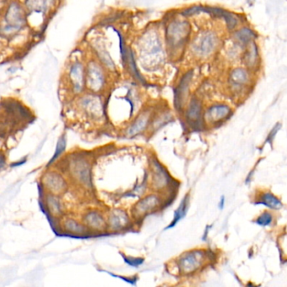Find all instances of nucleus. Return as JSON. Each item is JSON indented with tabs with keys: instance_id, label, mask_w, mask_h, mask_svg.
Returning <instances> with one entry per match:
<instances>
[{
	"instance_id": "nucleus-1",
	"label": "nucleus",
	"mask_w": 287,
	"mask_h": 287,
	"mask_svg": "<svg viewBox=\"0 0 287 287\" xmlns=\"http://www.w3.org/2000/svg\"><path fill=\"white\" fill-rule=\"evenodd\" d=\"M28 16L22 2L9 1L0 11V37L12 39L19 36L27 26Z\"/></svg>"
},
{
	"instance_id": "nucleus-2",
	"label": "nucleus",
	"mask_w": 287,
	"mask_h": 287,
	"mask_svg": "<svg viewBox=\"0 0 287 287\" xmlns=\"http://www.w3.org/2000/svg\"><path fill=\"white\" fill-rule=\"evenodd\" d=\"M140 60L144 69L154 71L159 68L164 61V52L159 34L150 30L143 35L139 43Z\"/></svg>"
},
{
	"instance_id": "nucleus-3",
	"label": "nucleus",
	"mask_w": 287,
	"mask_h": 287,
	"mask_svg": "<svg viewBox=\"0 0 287 287\" xmlns=\"http://www.w3.org/2000/svg\"><path fill=\"white\" fill-rule=\"evenodd\" d=\"M211 260L210 254L203 248L185 251L174 261L177 274L187 277L200 273Z\"/></svg>"
},
{
	"instance_id": "nucleus-4",
	"label": "nucleus",
	"mask_w": 287,
	"mask_h": 287,
	"mask_svg": "<svg viewBox=\"0 0 287 287\" xmlns=\"http://www.w3.org/2000/svg\"><path fill=\"white\" fill-rule=\"evenodd\" d=\"M191 24L185 21L175 20L169 24L165 31L168 49L177 54L187 43L191 34Z\"/></svg>"
},
{
	"instance_id": "nucleus-5",
	"label": "nucleus",
	"mask_w": 287,
	"mask_h": 287,
	"mask_svg": "<svg viewBox=\"0 0 287 287\" xmlns=\"http://www.w3.org/2000/svg\"><path fill=\"white\" fill-rule=\"evenodd\" d=\"M78 106L88 121L99 122L104 119V105L101 98L96 94L82 96L78 100Z\"/></svg>"
},
{
	"instance_id": "nucleus-6",
	"label": "nucleus",
	"mask_w": 287,
	"mask_h": 287,
	"mask_svg": "<svg viewBox=\"0 0 287 287\" xmlns=\"http://www.w3.org/2000/svg\"><path fill=\"white\" fill-rule=\"evenodd\" d=\"M219 37L215 32L206 30L197 36L191 43V52L198 58H207L219 47Z\"/></svg>"
},
{
	"instance_id": "nucleus-7",
	"label": "nucleus",
	"mask_w": 287,
	"mask_h": 287,
	"mask_svg": "<svg viewBox=\"0 0 287 287\" xmlns=\"http://www.w3.org/2000/svg\"><path fill=\"white\" fill-rule=\"evenodd\" d=\"M72 178L82 187L87 190L92 188V165L90 161L82 156L72 158L69 166Z\"/></svg>"
},
{
	"instance_id": "nucleus-8",
	"label": "nucleus",
	"mask_w": 287,
	"mask_h": 287,
	"mask_svg": "<svg viewBox=\"0 0 287 287\" xmlns=\"http://www.w3.org/2000/svg\"><path fill=\"white\" fill-rule=\"evenodd\" d=\"M162 199L159 194H148L135 203L131 209L132 218L141 220L157 211L162 206Z\"/></svg>"
},
{
	"instance_id": "nucleus-9",
	"label": "nucleus",
	"mask_w": 287,
	"mask_h": 287,
	"mask_svg": "<svg viewBox=\"0 0 287 287\" xmlns=\"http://www.w3.org/2000/svg\"><path fill=\"white\" fill-rule=\"evenodd\" d=\"M233 115V110L226 104L216 103L204 110V121L206 126L217 127L223 124Z\"/></svg>"
},
{
	"instance_id": "nucleus-10",
	"label": "nucleus",
	"mask_w": 287,
	"mask_h": 287,
	"mask_svg": "<svg viewBox=\"0 0 287 287\" xmlns=\"http://www.w3.org/2000/svg\"><path fill=\"white\" fill-rule=\"evenodd\" d=\"M171 184V176L162 163L154 159L150 163V185L159 194L167 190Z\"/></svg>"
},
{
	"instance_id": "nucleus-11",
	"label": "nucleus",
	"mask_w": 287,
	"mask_h": 287,
	"mask_svg": "<svg viewBox=\"0 0 287 287\" xmlns=\"http://www.w3.org/2000/svg\"><path fill=\"white\" fill-rule=\"evenodd\" d=\"M106 77L102 66L94 61L90 62L86 69V86L92 93H99L103 89Z\"/></svg>"
},
{
	"instance_id": "nucleus-12",
	"label": "nucleus",
	"mask_w": 287,
	"mask_h": 287,
	"mask_svg": "<svg viewBox=\"0 0 287 287\" xmlns=\"http://www.w3.org/2000/svg\"><path fill=\"white\" fill-rule=\"evenodd\" d=\"M106 218L108 231L111 233L123 232L131 225V217L124 209H113L107 214Z\"/></svg>"
},
{
	"instance_id": "nucleus-13",
	"label": "nucleus",
	"mask_w": 287,
	"mask_h": 287,
	"mask_svg": "<svg viewBox=\"0 0 287 287\" xmlns=\"http://www.w3.org/2000/svg\"><path fill=\"white\" fill-rule=\"evenodd\" d=\"M67 80L74 94H82L86 85V70L83 64L79 61H75L69 66Z\"/></svg>"
},
{
	"instance_id": "nucleus-14",
	"label": "nucleus",
	"mask_w": 287,
	"mask_h": 287,
	"mask_svg": "<svg viewBox=\"0 0 287 287\" xmlns=\"http://www.w3.org/2000/svg\"><path fill=\"white\" fill-rule=\"evenodd\" d=\"M153 119V112L151 110H144L127 126L124 130V136L128 138H133L141 135L149 130L150 123Z\"/></svg>"
},
{
	"instance_id": "nucleus-15",
	"label": "nucleus",
	"mask_w": 287,
	"mask_h": 287,
	"mask_svg": "<svg viewBox=\"0 0 287 287\" xmlns=\"http://www.w3.org/2000/svg\"><path fill=\"white\" fill-rule=\"evenodd\" d=\"M82 221L92 233H103L108 231L107 218L97 209H89L82 216Z\"/></svg>"
},
{
	"instance_id": "nucleus-16",
	"label": "nucleus",
	"mask_w": 287,
	"mask_h": 287,
	"mask_svg": "<svg viewBox=\"0 0 287 287\" xmlns=\"http://www.w3.org/2000/svg\"><path fill=\"white\" fill-rule=\"evenodd\" d=\"M204 106L197 97H192L185 111V119L190 127H199L204 126Z\"/></svg>"
},
{
	"instance_id": "nucleus-17",
	"label": "nucleus",
	"mask_w": 287,
	"mask_h": 287,
	"mask_svg": "<svg viewBox=\"0 0 287 287\" xmlns=\"http://www.w3.org/2000/svg\"><path fill=\"white\" fill-rule=\"evenodd\" d=\"M251 71L246 67H235L231 70L228 75V83L231 88L235 92H241L248 87L252 81Z\"/></svg>"
},
{
	"instance_id": "nucleus-18",
	"label": "nucleus",
	"mask_w": 287,
	"mask_h": 287,
	"mask_svg": "<svg viewBox=\"0 0 287 287\" xmlns=\"http://www.w3.org/2000/svg\"><path fill=\"white\" fill-rule=\"evenodd\" d=\"M193 77V71L190 70L180 80L175 91V106L178 110H182L188 100L189 90L191 79Z\"/></svg>"
},
{
	"instance_id": "nucleus-19",
	"label": "nucleus",
	"mask_w": 287,
	"mask_h": 287,
	"mask_svg": "<svg viewBox=\"0 0 287 287\" xmlns=\"http://www.w3.org/2000/svg\"><path fill=\"white\" fill-rule=\"evenodd\" d=\"M242 61L246 68H248L252 73L260 68V55L259 46L255 41L249 43L244 48L242 53Z\"/></svg>"
},
{
	"instance_id": "nucleus-20",
	"label": "nucleus",
	"mask_w": 287,
	"mask_h": 287,
	"mask_svg": "<svg viewBox=\"0 0 287 287\" xmlns=\"http://www.w3.org/2000/svg\"><path fill=\"white\" fill-rule=\"evenodd\" d=\"M57 0H24L22 3L28 15H46L54 8Z\"/></svg>"
},
{
	"instance_id": "nucleus-21",
	"label": "nucleus",
	"mask_w": 287,
	"mask_h": 287,
	"mask_svg": "<svg viewBox=\"0 0 287 287\" xmlns=\"http://www.w3.org/2000/svg\"><path fill=\"white\" fill-rule=\"evenodd\" d=\"M233 38L234 43H236L237 45H240V46H242L243 48H245L246 45L256 40L257 35L251 28L244 26V27L239 28V29L234 30Z\"/></svg>"
},
{
	"instance_id": "nucleus-22",
	"label": "nucleus",
	"mask_w": 287,
	"mask_h": 287,
	"mask_svg": "<svg viewBox=\"0 0 287 287\" xmlns=\"http://www.w3.org/2000/svg\"><path fill=\"white\" fill-rule=\"evenodd\" d=\"M63 227L66 233L73 235H85L89 233V230L87 229L82 221L76 220L74 218H66L63 223Z\"/></svg>"
},
{
	"instance_id": "nucleus-23",
	"label": "nucleus",
	"mask_w": 287,
	"mask_h": 287,
	"mask_svg": "<svg viewBox=\"0 0 287 287\" xmlns=\"http://www.w3.org/2000/svg\"><path fill=\"white\" fill-rule=\"evenodd\" d=\"M48 184L51 191L57 194L62 193L67 188L66 180L57 173H53L49 176Z\"/></svg>"
},
{
	"instance_id": "nucleus-24",
	"label": "nucleus",
	"mask_w": 287,
	"mask_h": 287,
	"mask_svg": "<svg viewBox=\"0 0 287 287\" xmlns=\"http://www.w3.org/2000/svg\"><path fill=\"white\" fill-rule=\"evenodd\" d=\"M256 205H264L267 206L268 208L273 210H278L282 207V203L281 200L275 197L270 192H266L260 196L259 202L255 203Z\"/></svg>"
},
{
	"instance_id": "nucleus-25",
	"label": "nucleus",
	"mask_w": 287,
	"mask_h": 287,
	"mask_svg": "<svg viewBox=\"0 0 287 287\" xmlns=\"http://www.w3.org/2000/svg\"><path fill=\"white\" fill-rule=\"evenodd\" d=\"M94 49L96 50V53L98 55L99 60L101 61L108 68L114 70L115 67L114 62L112 60L109 53L107 52V50L104 47H102V45H99V44H97L94 46Z\"/></svg>"
},
{
	"instance_id": "nucleus-26",
	"label": "nucleus",
	"mask_w": 287,
	"mask_h": 287,
	"mask_svg": "<svg viewBox=\"0 0 287 287\" xmlns=\"http://www.w3.org/2000/svg\"><path fill=\"white\" fill-rule=\"evenodd\" d=\"M187 197H188V196H186V197L183 199L182 203L180 204L179 207H178L177 212L175 213L173 221H172V223L170 224L169 227H173L174 225H176V223L178 222L180 219L183 218V216L185 215V212H186V209H187V206H188V198H187Z\"/></svg>"
},
{
	"instance_id": "nucleus-27",
	"label": "nucleus",
	"mask_w": 287,
	"mask_h": 287,
	"mask_svg": "<svg viewBox=\"0 0 287 287\" xmlns=\"http://www.w3.org/2000/svg\"><path fill=\"white\" fill-rule=\"evenodd\" d=\"M273 221V216L269 212H264L263 214L260 215V217L255 220V223L258 224L261 227H266L269 226Z\"/></svg>"
},
{
	"instance_id": "nucleus-28",
	"label": "nucleus",
	"mask_w": 287,
	"mask_h": 287,
	"mask_svg": "<svg viewBox=\"0 0 287 287\" xmlns=\"http://www.w3.org/2000/svg\"><path fill=\"white\" fill-rule=\"evenodd\" d=\"M202 12V6L199 5H196V6L190 7L188 9L183 10L182 12V15L185 16V17H188V16H192L194 15H198Z\"/></svg>"
},
{
	"instance_id": "nucleus-29",
	"label": "nucleus",
	"mask_w": 287,
	"mask_h": 287,
	"mask_svg": "<svg viewBox=\"0 0 287 287\" xmlns=\"http://www.w3.org/2000/svg\"><path fill=\"white\" fill-rule=\"evenodd\" d=\"M281 123H277V124L275 125V127L273 128L272 131L269 132L268 136H267L266 142H269L270 145H272V141L275 138V136L276 135L277 132L281 129Z\"/></svg>"
},
{
	"instance_id": "nucleus-30",
	"label": "nucleus",
	"mask_w": 287,
	"mask_h": 287,
	"mask_svg": "<svg viewBox=\"0 0 287 287\" xmlns=\"http://www.w3.org/2000/svg\"><path fill=\"white\" fill-rule=\"evenodd\" d=\"M225 206V197H222L221 201H220V204H219V206H220V208H223Z\"/></svg>"
},
{
	"instance_id": "nucleus-31",
	"label": "nucleus",
	"mask_w": 287,
	"mask_h": 287,
	"mask_svg": "<svg viewBox=\"0 0 287 287\" xmlns=\"http://www.w3.org/2000/svg\"><path fill=\"white\" fill-rule=\"evenodd\" d=\"M9 1H11V0H0V3L5 4V3H8Z\"/></svg>"
}]
</instances>
